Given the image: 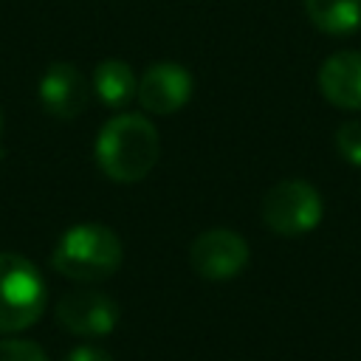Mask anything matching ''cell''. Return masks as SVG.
<instances>
[{
	"mask_svg": "<svg viewBox=\"0 0 361 361\" xmlns=\"http://www.w3.org/2000/svg\"><path fill=\"white\" fill-rule=\"evenodd\" d=\"M161 138L149 118L121 113L110 118L96 138V161L102 172L118 183H135L158 164Z\"/></svg>",
	"mask_w": 361,
	"mask_h": 361,
	"instance_id": "6da1fadb",
	"label": "cell"
},
{
	"mask_svg": "<svg viewBox=\"0 0 361 361\" xmlns=\"http://www.w3.org/2000/svg\"><path fill=\"white\" fill-rule=\"evenodd\" d=\"M121 257L124 248L113 228L79 223L59 237L51 254V268L73 282H99L118 271Z\"/></svg>",
	"mask_w": 361,
	"mask_h": 361,
	"instance_id": "7a4b0ae2",
	"label": "cell"
},
{
	"mask_svg": "<svg viewBox=\"0 0 361 361\" xmlns=\"http://www.w3.org/2000/svg\"><path fill=\"white\" fill-rule=\"evenodd\" d=\"M45 282L28 257L0 251V333L31 327L45 307Z\"/></svg>",
	"mask_w": 361,
	"mask_h": 361,
	"instance_id": "3957f363",
	"label": "cell"
},
{
	"mask_svg": "<svg viewBox=\"0 0 361 361\" xmlns=\"http://www.w3.org/2000/svg\"><path fill=\"white\" fill-rule=\"evenodd\" d=\"M322 212V195L307 180H282L262 197V220L279 237H302L313 231Z\"/></svg>",
	"mask_w": 361,
	"mask_h": 361,
	"instance_id": "277c9868",
	"label": "cell"
},
{
	"mask_svg": "<svg viewBox=\"0 0 361 361\" xmlns=\"http://www.w3.org/2000/svg\"><path fill=\"white\" fill-rule=\"evenodd\" d=\"M248 257H251L248 243L231 228H209L197 234L189 248L192 268L209 282H223L237 276L248 265Z\"/></svg>",
	"mask_w": 361,
	"mask_h": 361,
	"instance_id": "5b68a950",
	"label": "cell"
},
{
	"mask_svg": "<svg viewBox=\"0 0 361 361\" xmlns=\"http://www.w3.org/2000/svg\"><path fill=\"white\" fill-rule=\"evenodd\" d=\"M56 322L73 336H107L118 324V305L93 288L71 290L56 305Z\"/></svg>",
	"mask_w": 361,
	"mask_h": 361,
	"instance_id": "8992f818",
	"label": "cell"
},
{
	"mask_svg": "<svg viewBox=\"0 0 361 361\" xmlns=\"http://www.w3.org/2000/svg\"><path fill=\"white\" fill-rule=\"evenodd\" d=\"M138 104L147 113L169 116L180 110L192 96V73L175 62H158L138 79Z\"/></svg>",
	"mask_w": 361,
	"mask_h": 361,
	"instance_id": "52a82bcc",
	"label": "cell"
},
{
	"mask_svg": "<svg viewBox=\"0 0 361 361\" xmlns=\"http://www.w3.org/2000/svg\"><path fill=\"white\" fill-rule=\"evenodd\" d=\"M39 102L54 118H76L90 102V82L71 62H54L39 79Z\"/></svg>",
	"mask_w": 361,
	"mask_h": 361,
	"instance_id": "ba28073f",
	"label": "cell"
},
{
	"mask_svg": "<svg viewBox=\"0 0 361 361\" xmlns=\"http://www.w3.org/2000/svg\"><path fill=\"white\" fill-rule=\"evenodd\" d=\"M322 96L341 110H361V51H338L319 68Z\"/></svg>",
	"mask_w": 361,
	"mask_h": 361,
	"instance_id": "9c48e42d",
	"label": "cell"
},
{
	"mask_svg": "<svg viewBox=\"0 0 361 361\" xmlns=\"http://www.w3.org/2000/svg\"><path fill=\"white\" fill-rule=\"evenodd\" d=\"M305 11L330 37H347L361 28V0H305Z\"/></svg>",
	"mask_w": 361,
	"mask_h": 361,
	"instance_id": "30bf717a",
	"label": "cell"
},
{
	"mask_svg": "<svg viewBox=\"0 0 361 361\" xmlns=\"http://www.w3.org/2000/svg\"><path fill=\"white\" fill-rule=\"evenodd\" d=\"M93 90L96 96L102 99V104L107 107H124L135 99V90H138V82H135V73L127 62L121 59H104L96 65L93 71Z\"/></svg>",
	"mask_w": 361,
	"mask_h": 361,
	"instance_id": "8fae6325",
	"label": "cell"
},
{
	"mask_svg": "<svg viewBox=\"0 0 361 361\" xmlns=\"http://www.w3.org/2000/svg\"><path fill=\"white\" fill-rule=\"evenodd\" d=\"M0 361H48L39 344L25 338H3L0 341Z\"/></svg>",
	"mask_w": 361,
	"mask_h": 361,
	"instance_id": "7c38bea8",
	"label": "cell"
},
{
	"mask_svg": "<svg viewBox=\"0 0 361 361\" xmlns=\"http://www.w3.org/2000/svg\"><path fill=\"white\" fill-rule=\"evenodd\" d=\"M336 144H338V152L350 164H358L361 166V118L341 124L338 133H336Z\"/></svg>",
	"mask_w": 361,
	"mask_h": 361,
	"instance_id": "4fadbf2b",
	"label": "cell"
},
{
	"mask_svg": "<svg viewBox=\"0 0 361 361\" xmlns=\"http://www.w3.org/2000/svg\"><path fill=\"white\" fill-rule=\"evenodd\" d=\"M62 361H113L110 353L104 347H93V344H79L73 347Z\"/></svg>",
	"mask_w": 361,
	"mask_h": 361,
	"instance_id": "5bb4252c",
	"label": "cell"
},
{
	"mask_svg": "<svg viewBox=\"0 0 361 361\" xmlns=\"http://www.w3.org/2000/svg\"><path fill=\"white\" fill-rule=\"evenodd\" d=\"M0 130H3V116H0Z\"/></svg>",
	"mask_w": 361,
	"mask_h": 361,
	"instance_id": "9a60e30c",
	"label": "cell"
}]
</instances>
